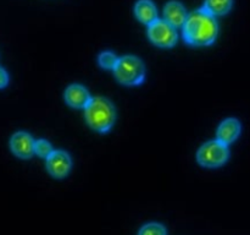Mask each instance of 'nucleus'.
Wrapping results in <instances>:
<instances>
[{"label": "nucleus", "mask_w": 250, "mask_h": 235, "mask_svg": "<svg viewBox=\"0 0 250 235\" xmlns=\"http://www.w3.org/2000/svg\"><path fill=\"white\" fill-rule=\"evenodd\" d=\"M138 235H167V232L160 223H148L141 228Z\"/></svg>", "instance_id": "4468645a"}, {"label": "nucleus", "mask_w": 250, "mask_h": 235, "mask_svg": "<svg viewBox=\"0 0 250 235\" xmlns=\"http://www.w3.org/2000/svg\"><path fill=\"white\" fill-rule=\"evenodd\" d=\"M7 83H9V73L6 72L5 69L0 66V90L6 87Z\"/></svg>", "instance_id": "dca6fc26"}, {"label": "nucleus", "mask_w": 250, "mask_h": 235, "mask_svg": "<svg viewBox=\"0 0 250 235\" xmlns=\"http://www.w3.org/2000/svg\"><path fill=\"white\" fill-rule=\"evenodd\" d=\"M233 6V0H205L202 9L211 16H224L229 14Z\"/></svg>", "instance_id": "f8f14e48"}, {"label": "nucleus", "mask_w": 250, "mask_h": 235, "mask_svg": "<svg viewBox=\"0 0 250 235\" xmlns=\"http://www.w3.org/2000/svg\"><path fill=\"white\" fill-rule=\"evenodd\" d=\"M134 15L142 24L148 26L158 20L156 6L151 0H138L134 5Z\"/></svg>", "instance_id": "9b49d317"}, {"label": "nucleus", "mask_w": 250, "mask_h": 235, "mask_svg": "<svg viewBox=\"0 0 250 235\" xmlns=\"http://www.w3.org/2000/svg\"><path fill=\"white\" fill-rule=\"evenodd\" d=\"M34 144V139L26 131L15 132L10 139V149L17 158L21 159H29L33 156Z\"/></svg>", "instance_id": "0eeeda50"}, {"label": "nucleus", "mask_w": 250, "mask_h": 235, "mask_svg": "<svg viewBox=\"0 0 250 235\" xmlns=\"http://www.w3.org/2000/svg\"><path fill=\"white\" fill-rule=\"evenodd\" d=\"M117 61H119V58L112 51H103L98 58L100 68H103L104 70H114Z\"/></svg>", "instance_id": "ddd939ff"}, {"label": "nucleus", "mask_w": 250, "mask_h": 235, "mask_svg": "<svg viewBox=\"0 0 250 235\" xmlns=\"http://www.w3.org/2000/svg\"><path fill=\"white\" fill-rule=\"evenodd\" d=\"M115 77L125 86H138L146 78V65L134 55H125L119 58L114 70Z\"/></svg>", "instance_id": "7ed1b4c3"}, {"label": "nucleus", "mask_w": 250, "mask_h": 235, "mask_svg": "<svg viewBox=\"0 0 250 235\" xmlns=\"http://www.w3.org/2000/svg\"><path fill=\"white\" fill-rule=\"evenodd\" d=\"M63 97H65V102L67 103V105L75 108V109H85V107L89 104L93 98L84 86L77 85V83L68 86Z\"/></svg>", "instance_id": "6e6552de"}, {"label": "nucleus", "mask_w": 250, "mask_h": 235, "mask_svg": "<svg viewBox=\"0 0 250 235\" xmlns=\"http://www.w3.org/2000/svg\"><path fill=\"white\" fill-rule=\"evenodd\" d=\"M54 152L53 147H51V143L46 140L41 139L37 140L36 144H34V154H37L41 158H48L51 153Z\"/></svg>", "instance_id": "2eb2a0df"}, {"label": "nucleus", "mask_w": 250, "mask_h": 235, "mask_svg": "<svg viewBox=\"0 0 250 235\" xmlns=\"http://www.w3.org/2000/svg\"><path fill=\"white\" fill-rule=\"evenodd\" d=\"M148 37L153 44L160 48H172L177 42V32L165 20H155L148 26Z\"/></svg>", "instance_id": "39448f33"}, {"label": "nucleus", "mask_w": 250, "mask_h": 235, "mask_svg": "<svg viewBox=\"0 0 250 235\" xmlns=\"http://www.w3.org/2000/svg\"><path fill=\"white\" fill-rule=\"evenodd\" d=\"M71 168H72V161L67 152L54 151L50 156L46 158V170L53 178L62 179L68 175Z\"/></svg>", "instance_id": "423d86ee"}, {"label": "nucleus", "mask_w": 250, "mask_h": 235, "mask_svg": "<svg viewBox=\"0 0 250 235\" xmlns=\"http://www.w3.org/2000/svg\"><path fill=\"white\" fill-rule=\"evenodd\" d=\"M187 16L188 14L186 12L185 6L180 1L171 0L164 7V17H165L164 20L175 28L182 27L185 24L186 20H187Z\"/></svg>", "instance_id": "9d476101"}, {"label": "nucleus", "mask_w": 250, "mask_h": 235, "mask_svg": "<svg viewBox=\"0 0 250 235\" xmlns=\"http://www.w3.org/2000/svg\"><path fill=\"white\" fill-rule=\"evenodd\" d=\"M229 158V146L219 140L208 141L198 149L197 161L205 168H219Z\"/></svg>", "instance_id": "20e7f679"}, {"label": "nucleus", "mask_w": 250, "mask_h": 235, "mask_svg": "<svg viewBox=\"0 0 250 235\" xmlns=\"http://www.w3.org/2000/svg\"><path fill=\"white\" fill-rule=\"evenodd\" d=\"M183 39L192 47L211 46L219 34V24L216 19L203 9L188 14L182 26Z\"/></svg>", "instance_id": "f257e3e1"}, {"label": "nucleus", "mask_w": 250, "mask_h": 235, "mask_svg": "<svg viewBox=\"0 0 250 235\" xmlns=\"http://www.w3.org/2000/svg\"><path fill=\"white\" fill-rule=\"evenodd\" d=\"M84 117L90 129L105 134L112 129L116 121V109L106 98L94 97L85 107Z\"/></svg>", "instance_id": "f03ea898"}, {"label": "nucleus", "mask_w": 250, "mask_h": 235, "mask_svg": "<svg viewBox=\"0 0 250 235\" xmlns=\"http://www.w3.org/2000/svg\"><path fill=\"white\" fill-rule=\"evenodd\" d=\"M241 122L236 119V118H229L225 119L221 124L217 127L216 132V140L221 141L225 144H231L236 141L241 135Z\"/></svg>", "instance_id": "1a4fd4ad"}]
</instances>
